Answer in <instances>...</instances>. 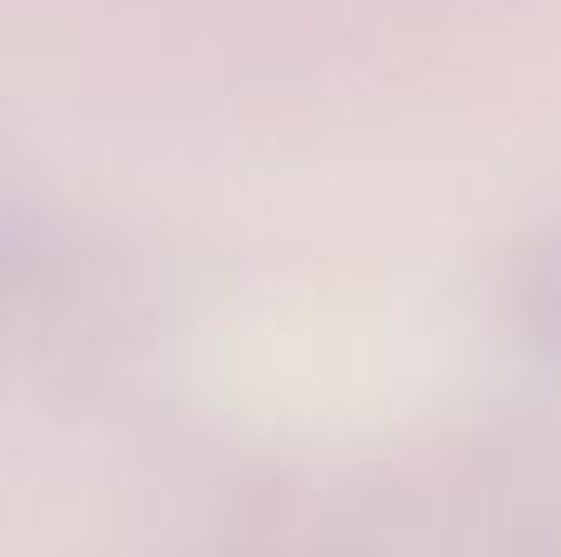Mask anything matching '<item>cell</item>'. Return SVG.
I'll return each mask as SVG.
<instances>
[{
    "label": "cell",
    "mask_w": 561,
    "mask_h": 557,
    "mask_svg": "<svg viewBox=\"0 0 561 557\" xmlns=\"http://www.w3.org/2000/svg\"><path fill=\"white\" fill-rule=\"evenodd\" d=\"M517 316L523 331L537 341V351L561 365V242L527 257L517 276Z\"/></svg>",
    "instance_id": "cell-1"
}]
</instances>
